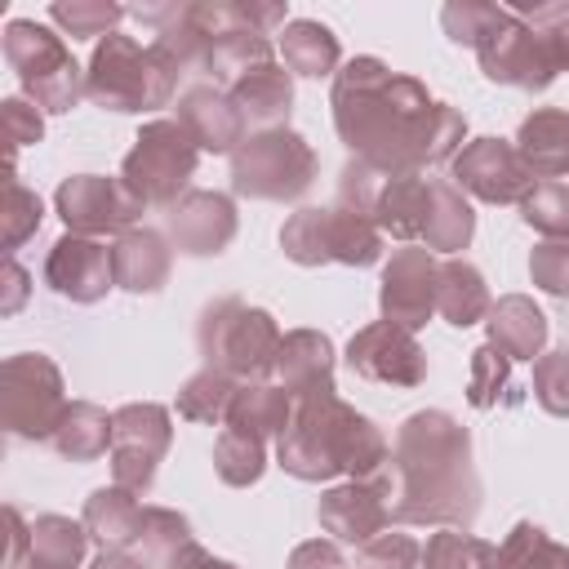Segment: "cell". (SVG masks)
<instances>
[{"instance_id": "30bf717a", "label": "cell", "mask_w": 569, "mask_h": 569, "mask_svg": "<svg viewBox=\"0 0 569 569\" xmlns=\"http://www.w3.org/2000/svg\"><path fill=\"white\" fill-rule=\"evenodd\" d=\"M169 222H173V236L187 244V253H213L227 240L222 231H213V222L231 227V204L218 196H191V200L173 204Z\"/></svg>"}, {"instance_id": "44dd1931", "label": "cell", "mask_w": 569, "mask_h": 569, "mask_svg": "<svg viewBox=\"0 0 569 569\" xmlns=\"http://www.w3.org/2000/svg\"><path fill=\"white\" fill-rule=\"evenodd\" d=\"M289 62H293L302 76H320V71L333 62V40H329V31H325V27H311V40H307V44L289 40Z\"/></svg>"}, {"instance_id": "7402d4cb", "label": "cell", "mask_w": 569, "mask_h": 569, "mask_svg": "<svg viewBox=\"0 0 569 569\" xmlns=\"http://www.w3.org/2000/svg\"><path fill=\"white\" fill-rule=\"evenodd\" d=\"M560 391H569V351H560L556 360L538 365V400L551 413H560Z\"/></svg>"}, {"instance_id": "7c38bea8", "label": "cell", "mask_w": 569, "mask_h": 569, "mask_svg": "<svg viewBox=\"0 0 569 569\" xmlns=\"http://www.w3.org/2000/svg\"><path fill=\"white\" fill-rule=\"evenodd\" d=\"M325 525L338 533V538H351V542H360V538H369V533H378V525H382V498L373 493V489H338V493H329L325 498Z\"/></svg>"}, {"instance_id": "5b68a950", "label": "cell", "mask_w": 569, "mask_h": 569, "mask_svg": "<svg viewBox=\"0 0 569 569\" xmlns=\"http://www.w3.org/2000/svg\"><path fill=\"white\" fill-rule=\"evenodd\" d=\"M436 280H440V276L431 271V258H427V253H418V249L400 253V258L387 267V280H382V311H387V325H405V329L422 325L427 311H431V302H436V289H440Z\"/></svg>"}, {"instance_id": "2e32d148", "label": "cell", "mask_w": 569, "mask_h": 569, "mask_svg": "<svg viewBox=\"0 0 569 569\" xmlns=\"http://www.w3.org/2000/svg\"><path fill=\"white\" fill-rule=\"evenodd\" d=\"M436 302H440V311H445L453 325H471V320L489 307V293H485V284H480V276H476L471 267L449 262V267L440 271Z\"/></svg>"}, {"instance_id": "e0dca14e", "label": "cell", "mask_w": 569, "mask_h": 569, "mask_svg": "<svg viewBox=\"0 0 569 569\" xmlns=\"http://www.w3.org/2000/svg\"><path fill=\"white\" fill-rule=\"evenodd\" d=\"M431 204H436V213H427V231L422 236L436 249L467 244V236H471V209L458 200V191L453 187H431Z\"/></svg>"}, {"instance_id": "4fadbf2b", "label": "cell", "mask_w": 569, "mask_h": 569, "mask_svg": "<svg viewBox=\"0 0 569 569\" xmlns=\"http://www.w3.org/2000/svg\"><path fill=\"white\" fill-rule=\"evenodd\" d=\"M542 333H547V325H542V316H538L525 298H507V302L493 311V342H498L502 356L529 360V356L538 351Z\"/></svg>"}, {"instance_id": "ffe728a7", "label": "cell", "mask_w": 569, "mask_h": 569, "mask_svg": "<svg viewBox=\"0 0 569 569\" xmlns=\"http://www.w3.org/2000/svg\"><path fill=\"white\" fill-rule=\"evenodd\" d=\"M525 218L533 222V227H542V231H569V187H556V182H547L542 191H533L529 200H525Z\"/></svg>"}, {"instance_id": "52a82bcc", "label": "cell", "mask_w": 569, "mask_h": 569, "mask_svg": "<svg viewBox=\"0 0 569 569\" xmlns=\"http://www.w3.org/2000/svg\"><path fill=\"white\" fill-rule=\"evenodd\" d=\"M116 253H107L102 244L89 240H58L53 258H49V284L76 302H93L107 289V271H111Z\"/></svg>"}, {"instance_id": "9a60e30c", "label": "cell", "mask_w": 569, "mask_h": 569, "mask_svg": "<svg viewBox=\"0 0 569 569\" xmlns=\"http://www.w3.org/2000/svg\"><path fill=\"white\" fill-rule=\"evenodd\" d=\"M164 253H160V240L151 231H133L116 244V276L129 284V289H156L164 280Z\"/></svg>"}, {"instance_id": "9c48e42d", "label": "cell", "mask_w": 569, "mask_h": 569, "mask_svg": "<svg viewBox=\"0 0 569 569\" xmlns=\"http://www.w3.org/2000/svg\"><path fill=\"white\" fill-rule=\"evenodd\" d=\"M520 160L533 173H565L569 169V116L560 111H538L520 129Z\"/></svg>"}, {"instance_id": "6da1fadb", "label": "cell", "mask_w": 569, "mask_h": 569, "mask_svg": "<svg viewBox=\"0 0 569 569\" xmlns=\"http://www.w3.org/2000/svg\"><path fill=\"white\" fill-rule=\"evenodd\" d=\"M284 249L298 262H325V258H342V262H369L378 253V236L360 213H342V209H302L289 231H284Z\"/></svg>"}, {"instance_id": "d6986e66", "label": "cell", "mask_w": 569, "mask_h": 569, "mask_svg": "<svg viewBox=\"0 0 569 569\" xmlns=\"http://www.w3.org/2000/svg\"><path fill=\"white\" fill-rule=\"evenodd\" d=\"M240 102H244V116H249V107H253L258 120H276L280 111H289V80L276 76V71H271V76H253V84L244 80Z\"/></svg>"}, {"instance_id": "8fae6325", "label": "cell", "mask_w": 569, "mask_h": 569, "mask_svg": "<svg viewBox=\"0 0 569 569\" xmlns=\"http://www.w3.org/2000/svg\"><path fill=\"white\" fill-rule=\"evenodd\" d=\"M280 373H289L293 396H329V342L316 333H293L280 342Z\"/></svg>"}, {"instance_id": "3957f363", "label": "cell", "mask_w": 569, "mask_h": 569, "mask_svg": "<svg viewBox=\"0 0 569 569\" xmlns=\"http://www.w3.org/2000/svg\"><path fill=\"white\" fill-rule=\"evenodd\" d=\"M307 173H311V151L293 133L253 138L236 156V191L244 196H267V200L298 196L307 187Z\"/></svg>"}, {"instance_id": "7a4b0ae2", "label": "cell", "mask_w": 569, "mask_h": 569, "mask_svg": "<svg viewBox=\"0 0 569 569\" xmlns=\"http://www.w3.org/2000/svg\"><path fill=\"white\" fill-rule=\"evenodd\" d=\"M191 164H196V151H191L187 138L178 133V124H151V129L138 138L133 156L124 160V191H129L138 204H147V200H169V196L187 182Z\"/></svg>"}, {"instance_id": "277c9868", "label": "cell", "mask_w": 569, "mask_h": 569, "mask_svg": "<svg viewBox=\"0 0 569 569\" xmlns=\"http://www.w3.org/2000/svg\"><path fill=\"white\" fill-rule=\"evenodd\" d=\"M347 360H351L356 373H365L373 382H400V387H413L422 378V369H427L418 342L400 325H387V320L365 329L360 338H351Z\"/></svg>"}, {"instance_id": "ac0fdd59", "label": "cell", "mask_w": 569, "mask_h": 569, "mask_svg": "<svg viewBox=\"0 0 569 569\" xmlns=\"http://www.w3.org/2000/svg\"><path fill=\"white\" fill-rule=\"evenodd\" d=\"M218 471H222V480H231V485L253 480V476L262 471V445H258V436L231 427V431L218 440Z\"/></svg>"}, {"instance_id": "ba28073f", "label": "cell", "mask_w": 569, "mask_h": 569, "mask_svg": "<svg viewBox=\"0 0 569 569\" xmlns=\"http://www.w3.org/2000/svg\"><path fill=\"white\" fill-rule=\"evenodd\" d=\"M58 204H62V218L71 227H84V231H102V227H120L133 218L138 200L102 178H76L58 191Z\"/></svg>"}, {"instance_id": "8992f818", "label": "cell", "mask_w": 569, "mask_h": 569, "mask_svg": "<svg viewBox=\"0 0 569 569\" xmlns=\"http://www.w3.org/2000/svg\"><path fill=\"white\" fill-rule=\"evenodd\" d=\"M453 173H458L462 187H471V191L485 196V200H516V196L533 182V178H525V173H529L525 160H520L516 151L498 147L493 138H485V142H476L471 151H462L458 164H453Z\"/></svg>"}, {"instance_id": "603a6c76", "label": "cell", "mask_w": 569, "mask_h": 569, "mask_svg": "<svg viewBox=\"0 0 569 569\" xmlns=\"http://www.w3.org/2000/svg\"><path fill=\"white\" fill-rule=\"evenodd\" d=\"M409 560H413V542H409V538H396V547H391V538L369 542L365 556H360L365 569H405Z\"/></svg>"}, {"instance_id": "5bb4252c", "label": "cell", "mask_w": 569, "mask_h": 569, "mask_svg": "<svg viewBox=\"0 0 569 569\" xmlns=\"http://www.w3.org/2000/svg\"><path fill=\"white\" fill-rule=\"evenodd\" d=\"M182 120H187V133L200 147H213V151H227L236 142V129H240L236 111H227V102L213 98V93H191L182 102Z\"/></svg>"}]
</instances>
